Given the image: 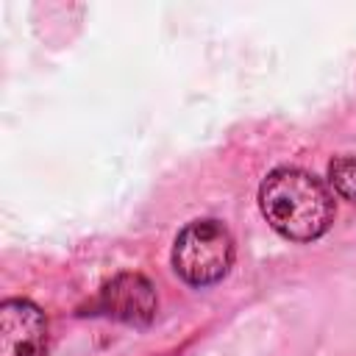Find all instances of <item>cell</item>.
<instances>
[{"instance_id":"6da1fadb","label":"cell","mask_w":356,"mask_h":356,"mask_svg":"<svg viewBox=\"0 0 356 356\" xmlns=\"http://www.w3.org/2000/svg\"><path fill=\"white\" fill-rule=\"evenodd\" d=\"M259 209L273 231L292 242L323 236L337 214L328 186L300 167L273 170L259 186Z\"/></svg>"},{"instance_id":"3957f363","label":"cell","mask_w":356,"mask_h":356,"mask_svg":"<svg viewBox=\"0 0 356 356\" xmlns=\"http://www.w3.org/2000/svg\"><path fill=\"white\" fill-rule=\"evenodd\" d=\"M92 314H103L128 325H150L159 309V298L153 284L139 273H120L103 284L97 298L92 300Z\"/></svg>"},{"instance_id":"7a4b0ae2","label":"cell","mask_w":356,"mask_h":356,"mask_svg":"<svg viewBox=\"0 0 356 356\" xmlns=\"http://www.w3.org/2000/svg\"><path fill=\"white\" fill-rule=\"evenodd\" d=\"M234 253V236L220 220H192L175 236L172 270L189 286H211L228 275Z\"/></svg>"},{"instance_id":"5b68a950","label":"cell","mask_w":356,"mask_h":356,"mask_svg":"<svg viewBox=\"0 0 356 356\" xmlns=\"http://www.w3.org/2000/svg\"><path fill=\"white\" fill-rule=\"evenodd\" d=\"M328 184L334 192L356 203V156H339L328 164Z\"/></svg>"},{"instance_id":"277c9868","label":"cell","mask_w":356,"mask_h":356,"mask_svg":"<svg viewBox=\"0 0 356 356\" xmlns=\"http://www.w3.org/2000/svg\"><path fill=\"white\" fill-rule=\"evenodd\" d=\"M47 350V317L25 300L8 298L0 303V356H44Z\"/></svg>"}]
</instances>
